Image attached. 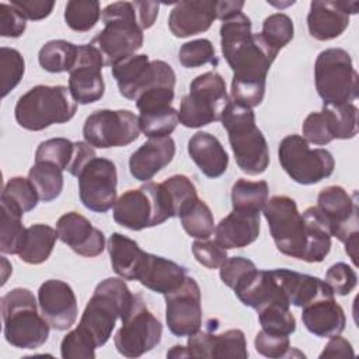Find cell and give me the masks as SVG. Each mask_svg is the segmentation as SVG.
Returning <instances> with one entry per match:
<instances>
[{"instance_id": "30", "label": "cell", "mask_w": 359, "mask_h": 359, "mask_svg": "<svg viewBox=\"0 0 359 359\" xmlns=\"http://www.w3.org/2000/svg\"><path fill=\"white\" fill-rule=\"evenodd\" d=\"M187 278V269L164 257L150 254L149 262L139 282L160 294H167L182 285Z\"/></svg>"}, {"instance_id": "11", "label": "cell", "mask_w": 359, "mask_h": 359, "mask_svg": "<svg viewBox=\"0 0 359 359\" xmlns=\"http://www.w3.org/2000/svg\"><path fill=\"white\" fill-rule=\"evenodd\" d=\"M262 212L276 248L287 257L303 261L307 247V224L294 199L275 195L266 201Z\"/></svg>"}, {"instance_id": "60", "label": "cell", "mask_w": 359, "mask_h": 359, "mask_svg": "<svg viewBox=\"0 0 359 359\" xmlns=\"http://www.w3.org/2000/svg\"><path fill=\"white\" fill-rule=\"evenodd\" d=\"M188 349L187 346H181V345H174L168 352H167V358H188Z\"/></svg>"}, {"instance_id": "42", "label": "cell", "mask_w": 359, "mask_h": 359, "mask_svg": "<svg viewBox=\"0 0 359 359\" xmlns=\"http://www.w3.org/2000/svg\"><path fill=\"white\" fill-rule=\"evenodd\" d=\"M74 157V142L66 137H53L42 142L35 151V161L55 164L62 171H67Z\"/></svg>"}, {"instance_id": "51", "label": "cell", "mask_w": 359, "mask_h": 359, "mask_svg": "<svg viewBox=\"0 0 359 359\" xmlns=\"http://www.w3.org/2000/svg\"><path fill=\"white\" fill-rule=\"evenodd\" d=\"M302 130H303V137L306 139L307 143L324 146L334 140L328 119L323 111L309 114L303 122Z\"/></svg>"}, {"instance_id": "49", "label": "cell", "mask_w": 359, "mask_h": 359, "mask_svg": "<svg viewBox=\"0 0 359 359\" xmlns=\"http://www.w3.org/2000/svg\"><path fill=\"white\" fill-rule=\"evenodd\" d=\"M254 346L258 353L266 358L280 359L292 356V348L289 335L282 334H269L261 330L254 339Z\"/></svg>"}, {"instance_id": "9", "label": "cell", "mask_w": 359, "mask_h": 359, "mask_svg": "<svg viewBox=\"0 0 359 359\" xmlns=\"http://www.w3.org/2000/svg\"><path fill=\"white\" fill-rule=\"evenodd\" d=\"M316 88L325 105L352 104L358 98V72L351 55L341 48L318 53L314 66Z\"/></svg>"}, {"instance_id": "32", "label": "cell", "mask_w": 359, "mask_h": 359, "mask_svg": "<svg viewBox=\"0 0 359 359\" xmlns=\"http://www.w3.org/2000/svg\"><path fill=\"white\" fill-rule=\"evenodd\" d=\"M302 215L307 224V247L303 261L321 262L331 250L330 229L316 206L307 208Z\"/></svg>"}, {"instance_id": "13", "label": "cell", "mask_w": 359, "mask_h": 359, "mask_svg": "<svg viewBox=\"0 0 359 359\" xmlns=\"http://www.w3.org/2000/svg\"><path fill=\"white\" fill-rule=\"evenodd\" d=\"M163 335L161 323L146 307L140 294H136L130 313L122 320V327L114 337L116 351L126 358H139L156 348Z\"/></svg>"}, {"instance_id": "3", "label": "cell", "mask_w": 359, "mask_h": 359, "mask_svg": "<svg viewBox=\"0 0 359 359\" xmlns=\"http://www.w3.org/2000/svg\"><path fill=\"white\" fill-rule=\"evenodd\" d=\"M238 168L247 175H259L269 165L268 143L255 125L252 108L230 101L220 119Z\"/></svg>"}, {"instance_id": "23", "label": "cell", "mask_w": 359, "mask_h": 359, "mask_svg": "<svg viewBox=\"0 0 359 359\" xmlns=\"http://www.w3.org/2000/svg\"><path fill=\"white\" fill-rule=\"evenodd\" d=\"M175 143L171 136L149 137L129 158L130 175L137 181L149 182L160 170L171 163Z\"/></svg>"}, {"instance_id": "46", "label": "cell", "mask_w": 359, "mask_h": 359, "mask_svg": "<svg viewBox=\"0 0 359 359\" xmlns=\"http://www.w3.org/2000/svg\"><path fill=\"white\" fill-rule=\"evenodd\" d=\"M165 195L168 198L171 210L174 217L180 216L181 210L195 198H198V192L196 188L194 185V182L182 174H175L171 175L170 178L164 180L161 182Z\"/></svg>"}, {"instance_id": "19", "label": "cell", "mask_w": 359, "mask_h": 359, "mask_svg": "<svg viewBox=\"0 0 359 359\" xmlns=\"http://www.w3.org/2000/svg\"><path fill=\"white\" fill-rule=\"evenodd\" d=\"M356 1L313 0L307 14L310 35L317 41H331L344 34L351 14L358 13Z\"/></svg>"}, {"instance_id": "2", "label": "cell", "mask_w": 359, "mask_h": 359, "mask_svg": "<svg viewBox=\"0 0 359 359\" xmlns=\"http://www.w3.org/2000/svg\"><path fill=\"white\" fill-rule=\"evenodd\" d=\"M135 299L122 278H107L95 286L77 327L100 348L109 339L116 320L130 313Z\"/></svg>"}, {"instance_id": "27", "label": "cell", "mask_w": 359, "mask_h": 359, "mask_svg": "<svg viewBox=\"0 0 359 359\" xmlns=\"http://www.w3.org/2000/svg\"><path fill=\"white\" fill-rule=\"evenodd\" d=\"M215 236L226 250L247 247L259 236V213L233 209L215 227Z\"/></svg>"}, {"instance_id": "12", "label": "cell", "mask_w": 359, "mask_h": 359, "mask_svg": "<svg viewBox=\"0 0 359 359\" xmlns=\"http://www.w3.org/2000/svg\"><path fill=\"white\" fill-rule=\"evenodd\" d=\"M282 168L297 184L313 185L334 172L335 160L325 149H310L300 135L283 137L278 147Z\"/></svg>"}, {"instance_id": "52", "label": "cell", "mask_w": 359, "mask_h": 359, "mask_svg": "<svg viewBox=\"0 0 359 359\" xmlns=\"http://www.w3.org/2000/svg\"><path fill=\"white\" fill-rule=\"evenodd\" d=\"M192 254L195 259L209 268H220V265L227 259V250L222 247L216 240H196L192 244Z\"/></svg>"}, {"instance_id": "55", "label": "cell", "mask_w": 359, "mask_h": 359, "mask_svg": "<svg viewBox=\"0 0 359 359\" xmlns=\"http://www.w3.org/2000/svg\"><path fill=\"white\" fill-rule=\"evenodd\" d=\"M11 4L17 7L27 20L34 21L46 18L55 7V1L48 0H11Z\"/></svg>"}, {"instance_id": "50", "label": "cell", "mask_w": 359, "mask_h": 359, "mask_svg": "<svg viewBox=\"0 0 359 359\" xmlns=\"http://www.w3.org/2000/svg\"><path fill=\"white\" fill-rule=\"evenodd\" d=\"M325 282L334 292V294L346 296L358 283V275L352 266L345 262H337L331 265L325 273Z\"/></svg>"}, {"instance_id": "44", "label": "cell", "mask_w": 359, "mask_h": 359, "mask_svg": "<svg viewBox=\"0 0 359 359\" xmlns=\"http://www.w3.org/2000/svg\"><path fill=\"white\" fill-rule=\"evenodd\" d=\"M259 34L271 48L279 52L293 39V21L283 13L271 14L264 20L262 31Z\"/></svg>"}, {"instance_id": "36", "label": "cell", "mask_w": 359, "mask_h": 359, "mask_svg": "<svg viewBox=\"0 0 359 359\" xmlns=\"http://www.w3.org/2000/svg\"><path fill=\"white\" fill-rule=\"evenodd\" d=\"M28 180L35 187L39 201L43 202L55 201L63 191V171L50 163L35 161L29 168Z\"/></svg>"}, {"instance_id": "35", "label": "cell", "mask_w": 359, "mask_h": 359, "mask_svg": "<svg viewBox=\"0 0 359 359\" xmlns=\"http://www.w3.org/2000/svg\"><path fill=\"white\" fill-rule=\"evenodd\" d=\"M268 201L266 181H248L240 178L231 188V205L234 210L259 213Z\"/></svg>"}, {"instance_id": "20", "label": "cell", "mask_w": 359, "mask_h": 359, "mask_svg": "<svg viewBox=\"0 0 359 359\" xmlns=\"http://www.w3.org/2000/svg\"><path fill=\"white\" fill-rule=\"evenodd\" d=\"M59 240L67 244L76 254L81 257H97L105 248V237L102 231L91 224V222L77 212L62 215L56 223Z\"/></svg>"}, {"instance_id": "4", "label": "cell", "mask_w": 359, "mask_h": 359, "mask_svg": "<svg viewBox=\"0 0 359 359\" xmlns=\"http://www.w3.org/2000/svg\"><path fill=\"white\" fill-rule=\"evenodd\" d=\"M101 18L104 29L100 31L93 43L104 57L105 66H115L121 60L135 55L143 45V29L137 22L133 1H115L108 4Z\"/></svg>"}, {"instance_id": "10", "label": "cell", "mask_w": 359, "mask_h": 359, "mask_svg": "<svg viewBox=\"0 0 359 359\" xmlns=\"http://www.w3.org/2000/svg\"><path fill=\"white\" fill-rule=\"evenodd\" d=\"M317 210L325 220L331 236L345 244V251L358 265V194L351 195L339 185H330L320 191Z\"/></svg>"}, {"instance_id": "5", "label": "cell", "mask_w": 359, "mask_h": 359, "mask_svg": "<svg viewBox=\"0 0 359 359\" xmlns=\"http://www.w3.org/2000/svg\"><path fill=\"white\" fill-rule=\"evenodd\" d=\"M34 293L25 287H15L1 297V316L6 341L14 348L36 349L49 337L50 325L38 314Z\"/></svg>"}, {"instance_id": "14", "label": "cell", "mask_w": 359, "mask_h": 359, "mask_svg": "<svg viewBox=\"0 0 359 359\" xmlns=\"http://www.w3.org/2000/svg\"><path fill=\"white\" fill-rule=\"evenodd\" d=\"M139 135V119L129 109H98L87 116L83 126L86 143L97 149L123 147Z\"/></svg>"}, {"instance_id": "56", "label": "cell", "mask_w": 359, "mask_h": 359, "mask_svg": "<svg viewBox=\"0 0 359 359\" xmlns=\"http://www.w3.org/2000/svg\"><path fill=\"white\" fill-rule=\"evenodd\" d=\"M95 151L93 146H90L86 142H74V157L72 160V164L69 167V172L74 177H77L81 171V168L93 158L95 157Z\"/></svg>"}, {"instance_id": "45", "label": "cell", "mask_w": 359, "mask_h": 359, "mask_svg": "<svg viewBox=\"0 0 359 359\" xmlns=\"http://www.w3.org/2000/svg\"><path fill=\"white\" fill-rule=\"evenodd\" d=\"M25 72V62L22 55L13 48L1 46L0 49V79L1 97L4 98L21 81Z\"/></svg>"}, {"instance_id": "25", "label": "cell", "mask_w": 359, "mask_h": 359, "mask_svg": "<svg viewBox=\"0 0 359 359\" xmlns=\"http://www.w3.org/2000/svg\"><path fill=\"white\" fill-rule=\"evenodd\" d=\"M114 272L126 280H139L149 262L150 254L143 251L139 244L121 234L112 233L107 244Z\"/></svg>"}, {"instance_id": "38", "label": "cell", "mask_w": 359, "mask_h": 359, "mask_svg": "<svg viewBox=\"0 0 359 359\" xmlns=\"http://www.w3.org/2000/svg\"><path fill=\"white\" fill-rule=\"evenodd\" d=\"M259 324L265 332L290 335L296 331V318L289 304L269 303L257 310Z\"/></svg>"}, {"instance_id": "29", "label": "cell", "mask_w": 359, "mask_h": 359, "mask_svg": "<svg viewBox=\"0 0 359 359\" xmlns=\"http://www.w3.org/2000/svg\"><path fill=\"white\" fill-rule=\"evenodd\" d=\"M150 74L151 62L144 53H135L112 66V76L116 80L119 94L132 101L136 100L140 90L146 86Z\"/></svg>"}, {"instance_id": "34", "label": "cell", "mask_w": 359, "mask_h": 359, "mask_svg": "<svg viewBox=\"0 0 359 359\" xmlns=\"http://www.w3.org/2000/svg\"><path fill=\"white\" fill-rule=\"evenodd\" d=\"M184 230L196 240L209 238L215 231V219L210 208L199 198L192 199L180 213Z\"/></svg>"}, {"instance_id": "15", "label": "cell", "mask_w": 359, "mask_h": 359, "mask_svg": "<svg viewBox=\"0 0 359 359\" xmlns=\"http://www.w3.org/2000/svg\"><path fill=\"white\" fill-rule=\"evenodd\" d=\"M81 203L97 213H105L116 202L118 174L115 164L104 157H93L77 175Z\"/></svg>"}, {"instance_id": "8", "label": "cell", "mask_w": 359, "mask_h": 359, "mask_svg": "<svg viewBox=\"0 0 359 359\" xmlns=\"http://www.w3.org/2000/svg\"><path fill=\"white\" fill-rule=\"evenodd\" d=\"M230 102L226 81L217 72L196 76L189 84V93L181 101L178 121L185 128H202L220 121Z\"/></svg>"}, {"instance_id": "22", "label": "cell", "mask_w": 359, "mask_h": 359, "mask_svg": "<svg viewBox=\"0 0 359 359\" xmlns=\"http://www.w3.org/2000/svg\"><path fill=\"white\" fill-rule=\"evenodd\" d=\"M216 20V0L180 1L168 15V28L177 38L202 34Z\"/></svg>"}, {"instance_id": "57", "label": "cell", "mask_w": 359, "mask_h": 359, "mask_svg": "<svg viewBox=\"0 0 359 359\" xmlns=\"http://www.w3.org/2000/svg\"><path fill=\"white\" fill-rule=\"evenodd\" d=\"M133 6L140 28L149 29L150 27H153L158 14L160 4L157 1H133Z\"/></svg>"}, {"instance_id": "37", "label": "cell", "mask_w": 359, "mask_h": 359, "mask_svg": "<svg viewBox=\"0 0 359 359\" xmlns=\"http://www.w3.org/2000/svg\"><path fill=\"white\" fill-rule=\"evenodd\" d=\"M24 213L17 208L1 202V222H0V251L3 254H18L20 244L24 236L22 226Z\"/></svg>"}, {"instance_id": "21", "label": "cell", "mask_w": 359, "mask_h": 359, "mask_svg": "<svg viewBox=\"0 0 359 359\" xmlns=\"http://www.w3.org/2000/svg\"><path fill=\"white\" fill-rule=\"evenodd\" d=\"M188 355L191 358H236L248 356L245 335L241 330H227L222 334L198 331L188 338Z\"/></svg>"}, {"instance_id": "53", "label": "cell", "mask_w": 359, "mask_h": 359, "mask_svg": "<svg viewBox=\"0 0 359 359\" xmlns=\"http://www.w3.org/2000/svg\"><path fill=\"white\" fill-rule=\"evenodd\" d=\"M27 28V18L11 3L0 4V35L4 38H18Z\"/></svg>"}, {"instance_id": "54", "label": "cell", "mask_w": 359, "mask_h": 359, "mask_svg": "<svg viewBox=\"0 0 359 359\" xmlns=\"http://www.w3.org/2000/svg\"><path fill=\"white\" fill-rule=\"evenodd\" d=\"M255 268V264L248 258L231 257L220 265V279L226 286L233 289L250 271Z\"/></svg>"}, {"instance_id": "39", "label": "cell", "mask_w": 359, "mask_h": 359, "mask_svg": "<svg viewBox=\"0 0 359 359\" xmlns=\"http://www.w3.org/2000/svg\"><path fill=\"white\" fill-rule=\"evenodd\" d=\"M334 139H352L358 133V108L353 104L323 105Z\"/></svg>"}, {"instance_id": "7", "label": "cell", "mask_w": 359, "mask_h": 359, "mask_svg": "<svg viewBox=\"0 0 359 359\" xmlns=\"http://www.w3.org/2000/svg\"><path fill=\"white\" fill-rule=\"evenodd\" d=\"M174 217L161 184L146 182L123 192L114 205V220L129 230H143Z\"/></svg>"}, {"instance_id": "6", "label": "cell", "mask_w": 359, "mask_h": 359, "mask_svg": "<svg viewBox=\"0 0 359 359\" xmlns=\"http://www.w3.org/2000/svg\"><path fill=\"white\" fill-rule=\"evenodd\" d=\"M77 102L65 86H35L22 94L14 108L17 123L27 130H43L53 123L69 122Z\"/></svg>"}, {"instance_id": "1", "label": "cell", "mask_w": 359, "mask_h": 359, "mask_svg": "<svg viewBox=\"0 0 359 359\" xmlns=\"http://www.w3.org/2000/svg\"><path fill=\"white\" fill-rule=\"evenodd\" d=\"M251 20L241 11L220 25L222 53L233 70V102L254 108L265 95L266 74L278 56L261 34L251 31Z\"/></svg>"}, {"instance_id": "48", "label": "cell", "mask_w": 359, "mask_h": 359, "mask_svg": "<svg viewBox=\"0 0 359 359\" xmlns=\"http://www.w3.org/2000/svg\"><path fill=\"white\" fill-rule=\"evenodd\" d=\"M95 344L79 327L67 332L60 342V355L63 359H93L95 358Z\"/></svg>"}, {"instance_id": "33", "label": "cell", "mask_w": 359, "mask_h": 359, "mask_svg": "<svg viewBox=\"0 0 359 359\" xmlns=\"http://www.w3.org/2000/svg\"><path fill=\"white\" fill-rule=\"evenodd\" d=\"M79 46L65 39H53L46 42L38 53L39 65L49 73L70 72L77 59Z\"/></svg>"}, {"instance_id": "17", "label": "cell", "mask_w": 359, "mask_h": 359, "mask_svg": "<svg viewBox=\"0 0 359 359\" xmlns=\"http://www.w3.org/2000/svg\"><path fill=\"white\" fill-rule=\"evenodd\" d=\"M104 57L93 43L79 45L77 59L69 72V91L77 104H93L102 98Z\"/></svg>"}, {"instance_id": "59", "label": "cell", "mask_w": 359, "mask_h": 359, "mask_svg": "<svg viewBox=\"0 0 359 359\" xmlns=\"http://www.w3.org/2000/svg\"><path fill=\"white\" fill-rule=\"evenodd\" d=\"M244 7L243 0H222L216 1V18L224 21L238 13H241Z\"/></svg>"}, {"instance_id": "18", "label": "cell", "mask_w": 359, "mask_h": 359, "mask_svg": "<svg viewBox=\"0 0 359 359\" xmlns=\"http://www.w3.org/2000/svg\"><path fill=\"white\" fill-rule=\"evenodd\" d=\"M38 304L50 328L69 330L77 320V299L72 286L59 279H48L38 289Z\"/></svg>"}, {"instance_id": "16", "label": "cell", "mask_w": 359, "mask_h": 359, "mask_svg": "<svg viewBox=\"0 0 359 359\" xmlns=\"http://www.w3.org/2000/svg\"><path fill=\"white\" fill-rule=\"evenodd\" d=\"M165 321L168 330L177 337H189L201 330L202 304L198 282L188 276L180 287L164 294Z\"/></svg>"}, {"instance_id": "47", "label": "cell", "mask_w": 359, "mask_h": 359, "mask_svg": "<svg viewBox=\"0 0 359 359\" xmlns=\"http://www.w3.org/2000/svg\"><path fill=\"white\" fill-rule=\"evenodd\" d=\"M180 63L187 69L203 66L206 63H217L215 48L209 39L201 38L185 42L180 48Z\"/></svg>"}, {"instance_id": "40", "label": "cell", "mask_w": 359, "mask_h": 359, "mask_svg": "<svg viewBox=\"0 0 359 359\" xmlns=\"http://www.w3.org/2000/svg\"><path fill=\"white\" fill-rule=\"evenodd\" d=\"M39 201L38 192L32 182L24 177H13L7 181L1 192V202H6L22 213L36 208Z\"/></svg>"}, {"instance_id": "61", "label": "cell", "mask_w": 359, "mask_h": 359, "mask_svg": "<svg viewBox=\"0 0 359 359\" xmlns=\"http://www.w3.org/2000/svg\"><path fill=\"white\" fill-rule=\"evenodd\" d=\"M1 286L7 282V278H8V273L13 272V268H11V264L6 259V257H1Z\"/></svg>"}, {"instance_id": "24", "label": "cell", "mask_w": 359, "mask_h": 359, "mask_svg": "<svg viewBox=\"0 0 359 359\" xmlns=\"http://www.w3.org/2000/svg\"><path fill=\"white\" fill-rule=\"evenodd\" d=\"M302 309V321L304 327L318 338H331L339 335L345 330V313L335 302L334 296L317 299Z\"/></svg>"}, {"instance_id": "31", "label": "cell", "mask_w": 359, "mask_h": 359, "mask_svg": "<svg viewBox=\"0 0 359 359\" xmlns=\"http://www.w3.org/2000/svg\"><path fill=\"white\" fill-rule=\"evenodd\" d=\"M57 238V231L50 226L32 224L25 229L17 255L27 264L39 265L50 257Z\"/></svg>"}, {"instance_id": "41", "label": "cell", "mask_w": 359, "mask_h": 359, "mask_svg": "<svg viewBox=\"0 0 359 359\" xmlns=\"http://www.w3.org/2000/svg\"><path fill=\"white\" fill-rule=\"evenodd\" d=\"M100 17L101 8L97 0H72L65 7V21L70 29L77 32H87L94 28Z\"/></svg>"}, {"instance_id": "58", "label": "cell", "mask_w": 359, "mask_h": 359, "mask_svg": "<svg viewBox=\"0 0 359 359\" xmlns=\"http://www.w3.org/2000/svg\"><path fill=\"white\" fill-rule=\"evenodd\" d=\"M353 355L355 352L352 349L351 342L339 335H335L331 337L330 342L324 346L323 352L320 353V358H346Z\"/></svg>"}, {"instance_id": "28", "label": "cell", "mask_w": 359, "mask_h": 359, "mask_svg": "<svg viewBox=\"0 0 359 359\" xmlns=\"http://www.w3.org/2000/svg\"><path fill=\"white\" fill-rule=\"evenodd\" d=\"M188 153L199 170L209 178H217L227 170V151L220 140L208 132H196L192 135L188 140Z\"/></svg>"}, {"instance_id": "26", "label": "cell", "mask_w": 359, "mask_h": 359, "mask_svg": "<svg viewBox=\"0 0 359 359\" xmlns=\"http://www.w3.org/2000/svg\"><path fill=\"white\" fill-rule=\"evenodd\" d=\"M272 272L290 306L304 307L317 299L334 296V292L327 285V282L317 276L283 268L272 269Z\"/></svg>"}, {"instance_id": "43", "label": "cell", "mask_w": 359, "mask_h": 359, "mask_svg": "<svg viewBox=\"0 0 359 359\" xmlns=\"http://www.w3.org/2000/svg\"><path fill=\"white\" fill-rule=\"evenodd\" d=\"M139 126L147 137L170 136L178 125V111L171 105L161 111L139 114Z\"/></svg>"}]
</instances>
